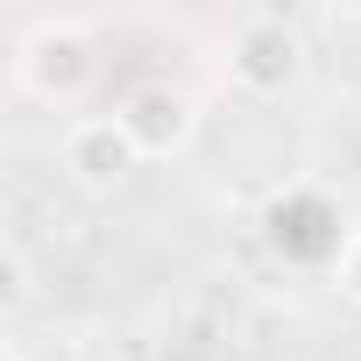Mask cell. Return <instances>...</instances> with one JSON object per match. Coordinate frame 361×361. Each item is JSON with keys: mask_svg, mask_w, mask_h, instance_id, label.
I'll return each instance as SVG.
<instances>
[{"mask_svg": "<svg viewBox=\"0 0 361 361\" xmlns=\"http://www.w3.org/2000/svg\"><path fill=\"white\" fill-rule=\"evenodd\" d=\"M57 163H64V177H71V192L114 199L128 177L142 170V149H135V135L121 128V114H78V121L64 128V142H57Z\"/></svg>", "mask_w": 361, "mask_h": 361, "instance_id": "4", "label": "cell"}, {"mask_svg": "<svg viewBox=\"0 0 361 361\" xmlns=\"http://www.w3.org/2000/svg\"><path fill=\"white\" fill-rule=\"evenodd\" d=\"M305 64H312L305 29H298L290 15H276V8L241 15L234 36H227V85H234L241 99H283V92H298Z\"/></svg>", "mask_w": 361, "mask_h": 361, "instance_id": "3", "label": "cell"}, {"mask_svg": "<svg viewBox=\"0 0 361 361\" xmlns=\"http://www.w3.org/2000/svg\"><path fill=\"white\" fill-rule=\"evenodd\" d=\"M121 128L135 135L142 163H177L192 142H199V99L185 85H170V78H142L121 92Z\"/></svg>", "mask_w": 361, "mask_h": 361, "instance_id": "5", "label": "cell"}, {"mask_svg": "<svg viewBox=\"0 0 361 361\" xmlns=\"http://www.w3.org/2000/svg\"><path fill=\"white\" fill-rule=\"evenodd\" d=\"M15 85L36 99V106H85L92 85H99V36L71 15H43L22 43H15Z\"/></svg>", "mask_w": 361, "mask_h": 361, "instance_id": "2", "label": "cell"}, {"mask_svg": "<svg viewBox=\"0 0 361 361\" xmlns=\"http://www.w3.org/2000/svg\"><path fill=\"white\" fill-rule=\"evenodd\" d=\"M333 283H340V298H347V305H361V220H354V234H347V255H340Z\"/></svg>", "mask_w": 361, "mask_h": 361, "instance_id": "6", "label": "cell"}, {"mask_svg": "<svg viewBox=\"0 0 361 361\" xmlns=\"http://www.w3.org/2000/svg\"><path fill=\"white\" fill-rule=\"evenodd\" d=\"M0 298H8V312H22V298H29V262H22V248L0 255Z\"/></svg>", "mask_w": 361, "mask_h": 361, "instance_id": "7", "label": "cell"}, {"mask_svg": "<svg viewBox=\"0 0 361 361\" xmlns=\"http://www.w3.org/2000/svg\"><path fill=\"white\" fill-rule=\"evenodd\" d=\"M255 234H262L269 262L312 276V269H340L354 220H347L340 199L319 192V185H276V192L262 199V213H255Z\"/></svg>", "mask_w": 361, "mask_h": 361, "instance_id": "1", "label": "cell"}]
</instances>
